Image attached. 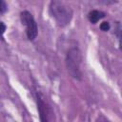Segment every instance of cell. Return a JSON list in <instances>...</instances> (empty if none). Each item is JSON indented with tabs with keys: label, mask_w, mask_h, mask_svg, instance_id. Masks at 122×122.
<instances>
[{
	"label": "cell",
	"mask_w": 122,
	"mask_h": 122,
	"mask_svg": "<svg viewBox=\"0 0 122 122\" xmlns=\"http://www.w3.org/2000/svg\"><path fill=\"white\" fill-rule=\"evenodd\" d=\"M82 61V54L77 47H71L66 55V67L70 75L77 80H81L82 72L80 65Z\"/></svg>",
	"instance_id": "2"
},
{
	"label": "cell",
	"mask_w": 122,
	"mask_h": 122,
	"mask_svg": "<svg viewBox=\"0 0 122 122\" xmlns=\"http://www.w3.org/2000/svg\"><path fill=\"white\" fill-rule=\"evenodd\" d=\"M105 15H106L105 12H103V11H101V10H92V11L89 12V14H88V19H89V21H90L92 24H95V23H97L100 19L104 18Z\"/></svg>",
	"instance_id": "5"
},
{
	"label": "cell",
	"mask_w": 122,
	"mask_h": 122,
	"mask_svg": "<svg viewBox=\"0 0 122 122\" xmlns=\"http://www.w3.org/2000/svg\"><path fill=\"white\" fill-rule=\"evenodd\" d=\"M5 30H6V26H5L4 22H1V31H2V33H4Z\"/></svg>",
	"instance_id": "9"
},
{
	"label": "cell",
	"mask_w": 122,
	"mask_h": 122,
	"mask_svg": "<svg viewBox=\"0 0 122 122\" xmlns=\"http://www.w3.org/2000/svg\"><path fill=\"white\" fill-rule=\"evenodd\" d=\"M111 29V25L109 22H103L100 24V30L103 31H108Z\"/></svg>",
	"instance_id": "7"
},
{
	"label": "cell",
	"mask_w": 122,
	"mask_h": 122,
	"mask_svg": "<svg viewBox=\"0 0 122 122\" xmlns=\"http://www.w3.org/2000/svg\"><path fill=\"white\" fill-rule=\"evenodd\" d=\"M50 13L59 27H65L70 24L72 18V10L66 3L53 0L50 3Z\"/></svg>",
	"instance_id": "1"
},
{
	"label": "cell",
	"mask_w": 122,
	"mask_h": 122,
	"mask_svg": "<svg viewBox=\"0 0 122 122\" xmlns=\"http://www.w3.org/2000/svg\"><path fill=\"white\" fill-rule=\"evenodd\" d=\"M20 19L22 24L26 26V34L28 39L30 41L34 40L38 33V28L32 14L28 10H24L20 13Z\"/></svg>",
	"instance_id": "3"
},
{
	"label": "cell",
	"mask_w": 122,
	"mask_h": 122,
	"mask_svg": "<svg viewBox=\"0 0 122 122\" xmlns=\"http://www.w3.org/2000/svg\"><path fill=\"white\" fill-rule=\"evenodd\" d=\"M7 10H8V6H7L6 2L4 0H1L0 1V12L3 14V13H5V11Z\"/></svg>",
	"instance_id": "8"
},
{
	"label": "cell",
	"mask_w": 122,
	"mask_h": 122,
	"mask_svg": "<svg viewBox=\"0 0 122 122\" xmlns=\"http://www.w3.org/2000/svg\"><path fill=\"white\" fill-rule=\"evenodd\" d=\"M36 102H37V109L39 112V117L41 122H49V117H48V108L46 103L44 102L42 96L40 93H36Z\"/></svg>",
	"instance_id": "4"
},
{
	"label": "cell",
	"mask_w": 122,
	"mask_h": 122,
	"mask_svg": "<svg viewBox=\"0 0 122 122\" xmlns=\"http://www.w3.org/2000/svg\"><path fill=\"white\" fill-rule=\"evenodd\" d=\"M115 34L118 37V42H119V49L122 51V23L117 22L116 27H115Z\"/></svg>",
	"instance_id": "6"
}]
</instances>
